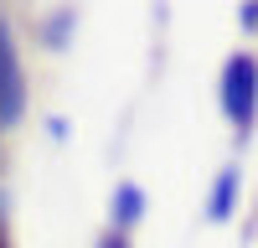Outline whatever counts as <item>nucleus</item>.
Listing matches in <instances>:
<instances>
[{
  "instance_id": "obj_4",
  "label": "nucleus",
  "mask_w": 258,
  "mask_h": 248,
  "mask_svg": "<svg viewBox=\"0 0 258 248\" xmlns=\"http://www.w3.org/2000/svg\"><path fill=\"white\" fill-rule=\"evenodd\" d=\"M145 217V192H140V186H119V192H114V233H124V227H135Z\"/></svg>"
},
{
  "instance_id": "obj_2",
  "label": "nucleus",
  "mask_w": 258,
  "mask_h": 248,
  "mask_svg": "<svg viewBox=\"0 0 258 248\" xmlns=\"http://www.w3.org/2000/svg\"><path fill=\"white\" fill-rule=\"evenodd\" d=\"M21 114H26V68H21L11 21H0V130L21 124Z\"/></svg>"
},
{
  "instance_id": "obj_3",
  "label": "nucleus",
  "mask_w": 258,
  "mask_h": 248,
  "mask_svg": "<svg viewBox=\"0 0 258 248\" xmlns=\"http://www.w3.org/2000/svg\"><path fill=\"white\" fill-rule=\"evenodd\" d=\"M238 165H222V176L212 181V197H207V217H232V207H238Z\"/></svg>"
},
{
  "instance_id": "obj_6",
  "label": "nucleus",
  "mask_w": 258,
  "mask_h": 248,
  "mask_svg": "<svg viewBox=\"0 0 258 248\" xmlns=\"http://www.w3.org/2000/svg\"><path fill=\"white\" fill-rule=\"evenodd\" d=\"M93 248H129V238H124V233H103Z\"/></svg>"
},
{
  "instance_id": "obj_1",
  "label": "nucleus",
  "mask_w": 258,
  "mask_h": 248,
  "mask_svg": "<svg viewBox=\"0 0 258 248\" xmlns=\"http://www.w3.org/2000/svg\"><path fill=\"white\" fill-rule=\"evenodd\" d=\"M217 98H222V114L238 124V135H248L258 119V57H248V52L227 57V68L217 78Z\"/></svg>"
},
{
  "instance_id": "obj_5",
  "label": "nucleus",
  "mask_w": 258,
  "mask_h": 248,
  "mask_svg": "<svg viewBox=\"0 0 258 248\" xmlns=\"http://www.w3.org/2000/svg\"><path fill=\"white\" fill-rule=\"evenodd\" d=\"M68 31H73V16L62 11L57 21H47V47H68Z\"/></svg>"
}]
</instances>
